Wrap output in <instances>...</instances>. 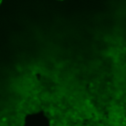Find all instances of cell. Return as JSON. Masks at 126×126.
Listing matches in <instances>:
<instances>
[{
    "label": "cell",
    "instance_id": "obj_1",
    "mask_svg": "<svg viewBox=\"0 0 126 126\" xmlns=\"http://www.w3.org/2000/svg\"><path fill=\"white\" fill-rule=\"evenodd\" d=\"M2 1H3V0H0V6H1V5L2 4Z\"/></svg>",
    "mask_w": 126,
    "mask_h": 126
},
{
    "label": "cell",
    "instance_id": "obj_2",
    "mask_svg": "<svg viewBox=\"0 0 126 126\" xmlns=\"http://www.w3.org/2000/svg\"><path fill=\"white\" fill-rule=\"evenodd\" d=\"M57 1H63V0H57Z\"/></svg>",
    "mask_w": 126,
    "mask_h": 126
}]
</instances>
